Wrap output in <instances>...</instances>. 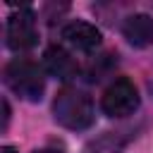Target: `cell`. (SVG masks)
<instances>
[{
  "label": "cell",
  "instance_id": "cell-1",
  "mask_svg": "<svg viewBox=\"0 0 153 153\" xmlns=\"http://www.w3.org/2000/svg\"><path fill=\"white\" fill-rule=\"evenodd\" d=\"M53 117L57 124L72 131L88 129L96 120L91 98L79 88H62L53 100Z\"/></svg>",
  "mask_w": 153,
  "mask_h": 153
},
{
  "label": "cell",
  "instance_id": "cell-2",
  "mask_svg": "<svg viewBox=\"0 0 153 153\" xmlns=\"http://www.w3.org/2000/svg\"><path fill=\"white\" fill-rule=\"evenodd\" d=\"M5 84L10 86L12 93H17L24 100H41L45 91L43 72L38 69L36 62L24 57H17L5 67Z\"/></svg>",
  "mask_w": 153,
  "mask_h": 153
},
{
  "label": "cell",
  "instance_id": "cell-3",
  "mask_svg": "<svg viewBox=\"0 0 153 153\" xmlns=\"http://www.w3.org/2000/svg\"><path fill=\"white\" fill-rule=\"evenodd\" d=\"M100 108L108 117H117V120L134 115L139 108V91H136L134 81L127 76L115 79L105 88V93L100 98Z\"/></svg>",
  "mask_w": 153,
  "mask_h": 153
},
{
  "label": "cell",
  "instance_id": "cell-4",
  "mask_svg": "<svg viewBox=\"0 0 153 153\" xmlns=\"http://www.w3.org/2000/svg\"><path fill=\"white\" fill-rule=\"evenodd\" d=\"M36 41H38V33H36V14L29 7L17 10L10 17V22H7V45L19 53V50L33 48Z\"/></svg>",
  "mask_w": 153,
  "mask_h": 153
},
{
  "label": "cell",
  "instance_id": "cell-5",
  "mask_svg": "<svg viewBox=\"0 0 153 153\" xmlns=\"http://www.w3.org/2000/svg\"><path fill=\"white\" fill-rule=\"evenodd\" d=\"M62 38H65L69 45H74L76 50L91 53V50H96V48L100 45V38H103V36H100V31H98L93 24L74 19V22H69V24L62 29Z\"/></svg>",
  "mask_w": 153,
  "mask_h": 153
},
{
  "label": "cell",
  "instance_id": "cell-6",
  "mask_svg": "<svg viewBox=\"0 0 153 153\" xmlns=\"http://www.w3.org/2000/svg\"><path fill=\"white\" fill-rule=\"evenodd\" d=\"M136 136V129L134 127H122V129H110V131H103L100 136L91 139L81 153H120L131 139Z\"/></svg>",
  "mask_w": 153,
  "mask_h": 153
},
{
  "label": "cell",
  "instance_id": "cell-7",
  "mask_svg": "<svg viewBox=\"0 0 153 153\" xmlns=\"http://www.w3.org/2000/svg\"><path fill=\"white\" fill-rule=\"evenodd\" d=\"M43 65H45V69H48L53 76H57V79H62V81L74 79V76L79 74L76 60H74L62 45H50V48L45 50V55H43Z\"/></svg>",
  "mask_w": 153,
  "mask_h": 153
},
{
  "label": "cell",
  "instance_id": "cell-8",
  "mask_svg": "<svg viewBox=\"0 0 153 153\" xmlns=\"http://www.w3.org/2000/svg\"><path fill=\"white\" fill-rule=\"evenodd\" d=\"M122 33H124V38H127L131 45H136V48L151 45V43H153V17H151V14H143V12L129 14V17L124 19V24H122Z\"/></svg>",
  "mask_w": 153,
  "mask_h": 153
},
{
  "label": "cell",
  "instance_id": "cell-9",
  "mask_svg": "<svg viewBox=\"0 0 153 153\" xmlns=\"http://www.w3.org/2000/svg\"><path fill=\"white\" fill-rule=\"evenodd\" d=\"M7 122H10V103L2 100V129H7Z\"/></svg>",
  "mask_w": 153,
  "mask_h": 153
},
{
  "label": "cell",
  "instance_id": "cell-10",
  "mask_svg": "<svg viewBox=\"0 0 153 153\" xmlns=\"http://www.w3.org/2000/svg\"><path fill=\"white\" fill-rule=\"evenodd\" d=\"M0 153H17V151H14L12 146H2V148H0Z\"/></svg>",
  "mask_w": 153,
  "mask_h": 153
},
{
  "label": "cell",
  "instance_id": "cell-11",
  "mask_svg": "<svg viewBox=\"0 0 153 153\" xmlns=\"http://www.w3.org/2000/svg\"><path fill=\"white\" fill-rule=\"evenodd\" d=\"M33 153H62V151H53V148H41V151H33Z\"/></svg>",
  "mask_w": 153,
  "mask_h": 153
}]
</instances>
